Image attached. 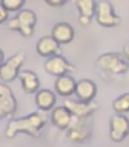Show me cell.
I'll use <instances>...</instances> for the list:
<instances>
[{
  "instance_id": "1",
  "label": "cell",
  "mask_w": 129,
  "mask_h": 147,
  "mask_svg": "<svg viewBox=\"0 0 129 147\" xmlns=\"http://www.w3.org/2000/svg\"><path fill=\"white\" fill-rule=\"evenodd\" d=\"M47 123H48V115L45 112H31L25 117L10 120L5 128V137L14 138L18 133H26L32 138H40Z\"/></svg>"
},
{
  "instance_id": "2",
  "label": "cell",
  "mask_w": 129,
  "mask_h": 147,
  "mask_svg": "<svg viewBox=\"0 0 129 147\" xmlns=\"http://www.w3.org/2000/svg\"><path fill=\"white\" fill-rule=\"evenodd\" d=\"M96 69L98 71L107 76V78H118L128 72L129 70V62L124 58L123 54L109 52L103 53L96 59L94 63Z\"/></svg>"
},
{
  "instance_id": "3",
  "label": "cell",
  "mask_w": 129,
  "mask_h": 147,
  "mask_svg": "<svg viewBox=\"0 0 129 147\" xmlns=\"http://www.w3.org/2000/svg\"><path fill=\"white\" fill-rule=\"evenodd\" d=\"M36 22H38V17L34 10L21 9L18 14L9 21L8 27L13 31H18L23 38H30L34 34Z\"/></svg>"
},
{
  "instance_id": "4",
  "label": "cell",
  "mask_w": 129,
  "mask_h": 147,
  "mask_svg": "<svg viewBox=\"0 0 129 147\" xmlns=\"http://www.w3.org/2000/svg\"><path fill=\"white\" fill-rule=\"evenodd\" d=\"M26 61V54L23 52H18L14 56L9 57L7 61H4V63L0 66V80L3 81V84L12 83L14 79L18 78L21 67L23 66Z\"/></svg>"
},
{
  "instance_id": "5",
  "label": "cell",
  "mask_w": 129,
  "mask_h": 147,
  "mask_svg": "<svg viewBox=\"0 0 129 147\" xmlns=\"http://www.w3.org/2000/svg\"><path fill=\"white\" fill-rule=\"evenodd\" d=\"M92 127L89 119H76L74 117L71 125L66 130V137L72 143H83L91 137Z\"/></svg>"
},
{
  "instance_id": "6",
  "label": "cell",
  "mask_w": 129,
  "mask_h": 147,
  "mask_svg": "<svg viewBox=\"0 0 129 147\" xmlns=\"http://www.w3.org/2000/svg\"><path fill=\"white\" fill-rule=\"evenodd\" d=\"M96 21L98 25L103 27H115L120 23V17L115 13L111 3L102 0V1H97Z\"/></svg>"
},
{
  "instance_id": "7",
  "label": "cell",
  "mask_w": 129,
  "mask_h": 147,
  "mask_svg": "<svg viewBox=\"0 0 129 147\" xmlns=\"http://www.w3.org/2000/svg\"><path fill=\"white\" fill-rule=\"evenodd\" d=\"M44 70L49 75L56 76V78H61V76L70 75V74L75 72L76 67L71 62H68L65 57L54 56V57L48 58L44 62Z\"/></svg>"
},
{
  "instance_id": "8",
  "label": "cell",
  "mask_w": 129,
  "mask_h": 147,
  "mask_svg": "<svg viewBox=\"0 0 129 147\" xmlns=\"http://www.w3.org/2000/svg\"><path fill=\"white\" fill-rule=\"evenodd\" d=\"M63 106L76 119H89L98 110L99 105L97 102L85 103V102L75 101V99H65Z\"/></svg>"
},
{
  "instance_id": "9",
  "label": "cell",
  "mask_w": 129,
  "mask_h": 147,
  "mask_svg": "<svg viewBox=\"0 0 129 147\" xmlns=\"http://www.w3.org/2000/svg\"><path fill=\"white\" fill-rule=\"evenodd\" d=\"M129 136V119L125 115H114L110 119L109 137L114 142H122Z\"/></svg>"
},
{
  "instance_id": "10",
  "label": "cell",
  "mask_w": 129,
  "mask_h": 147,
  "mask_svg": "<svg viewBox=\"0 0 129 147\" xmlns=\"http://www.w3.org/2000/svg\"><path fill=\"white\" fill-rule=\"evenodd\" d=\"M17 110V101L7 84L0 83V119L14 115Z\"/></svg>"
},
{
  "instance_id": "11",
  "label": "cell",
  "mask_w": 129,
  "mask_h": 147,
  "mask_svg": "<svg viewBox=\"0 0 129 147\" xmlns=\"http://www.w3.org/2000/svg\"><path fill=\"white\" fill-rule=\"evenodd\" d=\"M75 96L78 101L91 103L97 96V85L91 79H81L76 83Z\"/></svg>"
},
{
  "instance_id": "12",
  "label": "cell",
  "mask_w": 129,
  "mask_h": 147,
  "mask_svg": "<svg viewBox=\"0 0 129 147\" xmlns=\"http://www.w3.org/2000/svg\"><path fill=\"white\" fill-rule=\"evenodd\" d=\"M36 52L39 56L45 57V58L61 56V45L52 36H43L36 43Z\"/></svg>"
},
{
  "instance_id": "13",
  "label": "cell",
  "mask_w": 129,
  "mask_h": 147,
  "mask_svg": "<svg viewBox=\"0 0 129 147\" xmlns=\"http://www.w3.org/2000/svg\"><path fill=\"white\" fill-rule=\"evenodd\" d=\"M52 38L61 45V44H70L75 38L74 27L67 22H58L52 27Z\"/></svg>"
},
{
  "instance_id": "14",
  "label": "cell",
  "mask_w": 129,
  "mask_h": 147,
  "mask_svg": "<svg viewBox=\"0 0 129 147\" xmlns=\"http://www.w3.org/2000/svg\"><path fill=\"white\" fill-rule=\"evenodd\" d=\"M74 120V116L70 114L65 106H56L51 112V121L56 128L67 130Z\"/></svg>"
},
{
  "instance_id": "15",
  "label": "cell",
  "mask_w": 129,
  "mask_h": 147,
  "mask_svg": "<svg viewBox=\"0 0 129 147\" xmlns=\"http://www.w3.org/2000/svg\"><path fill=\"white\" fill-rule=\"evenodd\" d=\"M75 7L79 10V23L81 26H88L92 18L96 14L97 1H94V0H78V1H75Z\"/></svg>"
},
{
  "instance_id": "16",
  "label": "cell",
  "mask_w": 129,
  "mask_h": 147,
  "mask_svg": "<svg viewBox=\"0 0 129 147\" xmlns=\"http://www.w3.org/2000/svg\"><path fill=\"white\" fill-rule=\"evenodd\" d=\"M18 79L21 80V85L26 94H36L40 90V80H39L38 75L31 70L20 71Z\"/></svg>"
},
{
  "instance_id": "17",
  "label": "cell",
  "mask_w": 129,
  "mask_h": 147,
  "mask_svg": "<svg viewBox=\"0 0 129 147\" xmlns=\"http://www.w3.org/2000/svg\"><path fill=\"white\" fill-rule=\"evenodd\" d=\"M57 96L51 89H40L35 94V103L39 107V110L43 112L52 111L56 107Z\"/></svg>"
},
{
  "instance_id": "18",
  "label": "cell",
  "mask_w": 129,
  "mask_h": 147,
  "mask_svg": "<svg viewBox=\"0 0 129 147\" xmlns=\"http://www.w3.org/2000/svg\"><path fill=\"white\" fill-rule=\"evenodd\" d=\"M76 83L78 81L72 78L71 75H65L61 78H57L54 83V92L61 97H70L75 94Z\"/></svg>"
},
{
  "instance_id": "19",
  "label": "cell",
  "mask_w": 129,
  "mask_h": 147,
  "mask_svg": "<svg viewBox=\"0 0 129 147\" xmlns=\"http://www.w3.org/2000/svg\"><path fill=\"white\" fill-rule=\"evenodd\" d=\"M112 109L119 115H124L129 112V93H124L118 97L116 99H114Z\"/></svg>"
},
{
  "instance_id": "20",
  "label": "cell",
  "mask_w": 129,
  "mask_h": 147,
  "mask_svg": "<svg viewBox=\"0 0 129 147\" xmlns=\"http://www.w3.org/2000/svg\"><path fill=\"white\" fill-rule=\"evenodd\" d=\"M0 3L8 12H20L26 1L25 0H1Z\"/></svg>"
},
{
  "instance_id": "21",
  "label": "cell",
  "mask_w": 129,
  "mask_h": 147,
  "mask_svg": "<svg viewBox=\"0 0 129 147\" xmlns=\"http://www.w3.org/2000/svg\"><path fill=\"white\" fill-rule=\"evenodd\" d=\"M8 16H9V12H8V10L1 5V3H0V25L4 23L5 21L8 20Z\"/></svg>"
},
{
  "instance_id": "22",
  "label": "cell",
  "mask_w": 129,
  "mask_h": 147,
  "mask_svg": "<svg viewBox=\"0 0 129 147\" xmlns=\"http://www.w3.org/2000/svg\"><path fill=\"white\" fill-rule=\"evenodd\" d=\"M45 3L51 7H62L67 3V0H45Z\"/></svg>"
},
{
  "instance_id": "23",
  "label": "cell",
  "mask_w": 129,
  "mask_h": 147,
  "mask_svg": "<svg viewBox=\"0 0 129 147\" xmlns=\"http://www.w3.org/2000/svg\"><path fill=\"white\" fill-rule=\"evenodd\" d=\"M124 58L129 62V44L124 47Z\"/></svg>"
},
{
  "instance_id": "24",
  "label": "cell",
  "mask_w": 129,
  "mask_h": 147,
  "mask_svg": "<svg viewBox=\"0 0 129 147\" xmlns=\"http://www.w3.org/2000/svg\"><path fill=\"white\" fill-rule=\"evenodd\" d=\"M4 63V53H3V51H0V66Z\"/></svg>"
}]
</instances>
